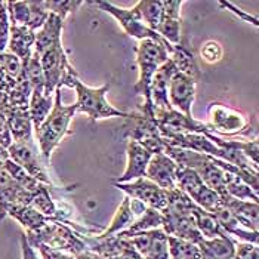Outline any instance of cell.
I'll return each instance as SVG.
<instances>
[{"mask_svg":"<svg viewBox=\"0 0 259 259\" xmlns=\"http://www.w3.org/2000/svg\"><path fill=\"white\" fill-rule=\"evenodd\" d=\"M76 114L74 105H64L61 102V89L58 88L54 94V107L48 117L34 131L36 140L39 144L40 157L43 163H49L54 150L60 145L62 138L70 132V123Z\"/></svg>","mask_w":259,"mask_h":259,"instance_id":"1","label":"cell"},{"mask_svg":"<svg viewBox=\"0 0 259 259\" xmlns=\"http://www.w3.org/2000/svg\"><path fill=\"white\" fill-rule=\"evenodd\" d=\"M24 236L31 247L43 244L51 249L73 255L74 258L81 252L88 250L84 241L81 239V234L60 221L49 220L37 231L25 233Z\"/></svg>","mask_w":259,"mask_h":259,"instance_id":"2","label":"cell"},{"mask_svg":"<svg viewBox=\"0 0 259 259\" xmlns=\"http://www.w3.org/2000/svg\"><path fill=\"white\" fill-rule=\"evenodd\" d=\"M121 129L124 138L141 144L153 156L164 153L166 142L160 135L159 123L154 117V110L141 105L140 111L127 113V117L124 119Z\"/></svg>","mask_w":259,"mask_h":259,"instance_id":"3","label":"cell"},{"mask_svg":"<svg viewBox=\"0 0 259 259\" xmlns=\"http://www.w3.org/2000/svg\"><path fill=\"white\" fill-rule=\"evenodd\" d=\"M169 60V54L164 45H160L153 40H142L137 46V64L140 77L135 83V92L144 97V107L154 108L151 101V81L159 70L160 65H163Z\"/></svg>","mask_w":259,"mask_h":259,"instance_id":"4","label":"cell"},{"mask_svg":"<svg viewBox=\"0 0 259 259\" xmlns=\"http://www.w3.org/2000/svg\"><path fill=\"white\" fill-rule=\"evenodd\" d=\"M40 65L45 77V95L48 97H54L58 88H73V83L79 80V74L70 64L62 41L40 55Z\"/></svg>","mask_w":259,"mask_h":259,"instance_id":"5","label":"cell"},{"mask_svg":"<svg viewBox=\"0 0 259 259\" xmlns=\"http://www.w3.org/2000/svg\"><path fill=\"white\" fill-rule=\"evenodd\" d=\"M73 88L76 89L77 94V101L74 104L76 113H84L92 123H95L97 120L110 117H127L126 111H120L107 101V94L111 88L110 83L101 88H89L83 84L80 80H76L73 83Z\"/></svg>","mask_w":259,"mask_h":259,"instance_id":"6","label":"cell"},{"mask_svg":"<svg viewBox=\"0 0 259 259\" xmlns=\"http://www.w3.org/2000/svg\"><path fill=\"white\" fill-rule=\"evenodd\" d=\"M209 119L207 123L212 129V134L217 137H227V140H236L237 137H250L252 123L243 113L233 110L224 104L212 102L209 105Z\"/></svg>","mask_w":259,"mask_h":259,"instance_id":"7","label":"cell"},{"mask_svg":"<svg viewBox=\"0 0 259 259\" xmlns=\"http://www.w3.org/2000/svg\"><path fill=\"white\" fill-rule=\"evenodd\" d=\"M91 5H95L98 6L100 9L105 11L107 14L113 15L116 20L119 21L120 25L123 27V30L126 31V34H129L131 37L140 40H153V41H157L160 45H164L166 49H167V54L170 55L172 51H174V45L167 43L163 37H160L159 34L153 30H150L142 21H141L140 14L137 11V8H132V9H124V8H119L116 5H113L111 2H89Z\"/></svg>","mask_w":259,"mask_h":259,"instance_id":"8","label":"cell"},{"mask_svg":"<svg viewBox=\"0 0 259 259\" xmlns=\"http://www.w3.org/2000/svg\"><path fill=\"white\" fill-rule=\"evenodd\" d=\"M175 181H177V188L184 191L200 209L209 213H213L220 206L224 204L220 196L210 188H207L197 175V172H194L193 169L178 166L177 174H175Z\"/></svg>","mask_w":259,"mask_h":259,"instance_id":"9","label":"cell"},{"mask_svg":"<svg viewBox=\"0 0 259 259\" xmlns=\"http://www.w3.org/2000/svg\"><path fill=\"white\" fill-rule=\"evenodd\" d=\"M113 185L117 190L123 191L129 199L138 200L144 206L154 209L160 213L167 206V191L157 187L154 182L148 181L147 178H140V180L124 182V184L113 182Z\"/></svg>","mask_w":259,"mask_h":259,"instance_id":"10","label":"cell"},{"mask_svg":"<svg viewBox=\"0 0 259 259\" xmlns=\"http://www.w3.org/2000/svg\"><path fill=\"white\" fill-rule=\"evenodd\" d=\"M154 117L159 123V131L161 132H172V134H212V129L207 123L196 120L193 116H185L180 111L169 108L161 110L154 108Z\"/></svg>","mask_w":259,"mask_h":259,"instance_id":"11","label":"cell"},{"mask_svg":"<svg viewBox=\"0 0 259 259\" xmlns=\"http://www.w3.org/2000/svg\"><path fill=\"white\" fill-rule=\"evenodd\" d=\"M8 154H9V159L14 163H17L21 169H24L30 177H33L34 180H37L45 185L55 187L52 184V180L49 178V174L46 170V164L43 163L41 157L37 154L36 148L28 147L25 144L12 142L8 147Z\"/></svg>","mask_w":259,"mask_h":259,"instance_id":"12","label":"cell"},{"mask_svg":"<svg viewBox=\"0 0 259 259\" xmlns=\"http://www.w3.org/2000/svg\"><path fill=\"white\" fill-rule=\"evenodd\" d=\"M196 80L177 71L170 77L167 86V100L170 107L185 116H193L191 107L196 100Z\"/></svg>","mask_w":259,"mask_h":259,"instance_id":"13","label":"cell"},{"mask_svg":"<svg viewBox=\"0 0 259 259\" xmlns=\"http://www.w3.org/2000/svg\"><path fill=\"white\" fill-rule=\"evenodd\" d=\"M129 241L142 259H170L167 250V236L161 228L138 233L132 236Z\"/></svg>","mask_w":259,"mask_h":259,"instance_id":"14","label":"cell"},{"mask_svg":"<svg viewBox=\"0 0 259 259\" xmlns=\"http://www.w3.org/2000/svg\"><path fill=\"white\" fill-rule=\"evenodd\" d=\"M177 169L178 164L170 157H167L164 153L154 154L147 166L145 178L154 182L157 187L166 191H172L177 188V181H175Z\"/></svg>","mask_w":259,"mask_h":259,"instance_id":"15","label":"cell"},{"mask_svg":"<svg viewBox=\"0 0 259 259\" xmlns=\"http://www.w3.org/2000/svg\"><path fill=\"white\" fill-rule=\"evenodd\" d=\"M184 2L182 0H169L163 2V14L160 20L159 27L156 33L160 37L166 40L167 43L177 46L182 40L181 34V8Z\"/></svg>","mask_w":259,"mask_h":259,"instance_id":"16","label":"cell"},{"mask_svg":"<svg viewBox=\"0 0 259 259\" xmlns=\"http://www.w3.org/2000/svg\"><path fill=\"white\" fill-rule=\"evenodd\" d=\"M126 156H127L126 169H124L123 175L113 182L124 184V182H132V181L140 180V178H145L147 166L153 157V154L150 151H147L138 142L129 141L127 148H126Z\"/></svg>","mask_w":259,"mask_h":259,"instance_id":"17","label":"cell"},{"mask_svg":"<svg viewBox=\"0 0 259 259\" xmlns=\"http://www.w3.org/2000/svg\"><path fill=\"white\" fill-rule=\"evenodd\" d=\"M6 120L12 142L25 144L36 148V142L33 141V123L28 114V108H9Z\"/></svg>","mask_w":259,"mask_h":259,"instance_id":"18","label":"cell"},{"mask_svg":"<svg viewBox=\"0 0 259 259\" xmlns=\"http://www.w3.org/2000/svg\"><path fill=\"white\" fill-rule=\"evenodd\" d=\"M6 217L17 220L27 233H33L41 228L51 218H46L39 210L28 204H5L0 207V221Z\"/></svg>","mask_w":259,"mask_h":259,"instance_id":"19","label":"cell"},{"mask_svg":"<svg viewBox=\"0 0 259 259\" xmlns=\"http://www.w3.org/2000/svg\"><path fill=\"white\" fill-rule=\"evenodd\" d=\"M34 41H36V31L24 25L11 24L8 48H9V52L14 54L22 64L28 61V58L33 55Z\"/></svg>","mask_w":259,"mask_h":259,"instance_id":"20","label":"cell"},{"mask_svg":"<svg viewBox=\"0 0 259 259\" xmlns=\"http://www.w3.org/2000/svg\"><path fill=\"white\" fill-rule=\"evenodd\" d=\"M222 203L236 217V220L239 221V224L244 230L258 233L259 207L256 201L227 197V199L222 200Z\"/></svg>","mask_w":259,"mask_h":259,"instance_id":"21","label":"cell"},{"mask_svg":"<svg viewBox=\"0 0 259 259\" xmlns=\"http://www.w3.org/2000/svg\"><path fill=\"white\" fill-rule=\"evenodd\" d=\"M175 73L177 68L170 60L160 65L159 70L156 71L151 81V101L154 108H161V110L172 108L167 100V86H169V80Z\"/></svg>","mask_w":259,"mask_h":259,"instance_id":"22","label":"cell"},{"mask_svg":"<svg viewBox=\"0 0 259 259\" xmlns=\"http://www.w3.org/2000/svg\"><path fill=\"white\" fill-rule=\"evenodd\" d=\"M169 60L174 62L177 71H180L182 74L190 76L191 79H194L196 81L200 80V68L196 55L188 43V37L182 36L180 45L174 46L172 54L169 55Z\"/></svg>","mask_w":259,"mask_h":259,"instance_id":"23","label":"cell"},{"mask_svg":"<svg viewBox=\"0 0 259 259\" xmlns=\"http://www.w3.org/2000/svg\"><path fill=\"white\" fill-rule=\"evenodd\" d=\"M64 20L55 14H49L46 22L36 31V41H34V52L41 55L52 46L61 43V34H62Z\"/></svg>","mask_w":259,"mask_h":259,"instance_id":"24","label":"cell"},{"mask_svg":"<svg viewBox=\"0 0 259 259\" xmlns=\"http://www.w3.org/2000/svg\"><path fill=\"white\" fill-rule=\"evenodd\" d=\"M236 241L230 236L203 239L199 243L201 258L203 259H234Z\"/></svg>","mask_w":259,"mask_h":259,"instance_id":"25","label":"cell"},{"mask_svg":"<svg viewBox=\"0 0 259 259\" xmlns=\"http://www.w3.org/2000/svg\"><path fill=\"white\" fill-rule=\"evenodd\" d=\"M54 107V97L45 95V91H33L28 104V114L33 123V131L39 129V126L48 117Z\"/></svg>","mask_w":259,"mask_h":259,"instance_id":"26","label":"cell"},{"mask_svg":"<svg viewBox=\"0 0 259 259\" xmlns=\"http://www.w3.org/2000/svg\"><path fill=\"white\" fill-rule=\"evenodd\" d=\"M163 225V215L154 210V209H150V207H145V210L141 213L137 220L134 221V224L119 233L117 236L121 239H131L132 236L142 233V231H148V230H156V228H161Z\"/></svg>","mask_w":259,"mask_h":259,"instance_id":"27","label":"cell"},{"mask_svg":"<svg viewBox=\"0 0 259 259\" xmlns=\"http://www.w3.org/2000/svg\"><path fill=\"white\" fill-rule=\"evenodd\" d=\"M191 215L194 218V222H196V227L199 230V233L203 236V239H215V237H224V236H228L224 233V230L221 228V225L218 224L217 218L200 209L197 204H194L193 210H191Z\"/></svg>","mask_w":259,"mask_h":259,"instance_id":"28","label":"cell"},{"mask_svg":"<svg viewBox=\"0 0 259 259\" xmlns=\"http://www.w3.org/2000/svg\"><path fill=\"white\" fill-rule=\"evenodd\" d=\"M135 220L137 218H135V215L132 212V207H131V199L126 196L123 199V201H121V204L119 206L116 215L113 217L111 224L102 233H98V234L104 236V237H107V236H116V234H119L121 231L127 230L134 224Z\"/></svg>","mask_w":259,"mask_h":259,"instance_id":"29","label":"cell"},{"mask_svg":"<svg viewBox=\"0 0 259 259\" xmlns=\"http://www.w3.org/2000/svg\"><path fill=\"white\" fill-rule=\"evenodd\" d=\"M138 14H140L141 21L153 31L157 30L161 14H163V2L157 0H141L135 5Z\"/></svg>","mask_w":259,"mask_h":259,"instance_id":"30","label":"cell"},{"mask_svg":"<svg viewBox=\"0 0 259 259\" xmlns=\"http://www.w3.org/2000/svg\"><path fill=\"white\" fill-rule=\"evenodd\" d=\"M167 250L170 259H203L199 244L167 236Z\"/></svg>","mask_w":259,"mask_h":259,"instance_id":"31","label":"cell"},{"mask_svg":"<svg viewBox=\"0 0 259 259\" xmlns=\"http://www.w3.org/2000/svg\"><path fill=\"white\" fill-rule=\"evenodd\" d=\"M3 167L9 172V175L17 181V184L21 185L25 191L34 194L40 187L43 185L41 182H39L37 180H34L33 177H30L24 169H21L20 166L17 163H14L11 159H8L6 161H3Z\"/></svg>","mask_w":259,"mask_h":259,"instance_id":"32","label":"cell"},{"mask_svg":"<svg viewBox=\"0 0 259 259\" xmlns=\"http://www.w3.org/2000/svg\"><path fill=\"white\" fill-rule=\"evenodd\" d=\"M227 194L237 200H249V201H256V203L259 200L258 193H255L247 184H244L234 175H231V178L227 184Z\"/></svg>","mask_w":259,"mask_h":259,"instance_id":"33","label":"cell"},{"mask_svg":"<svg viewBox=\"0 0 259 259\" xmlns=\"http://www.w3.org/2000/svg\"><path fill=\"white\" fill-rule=\"evenodd\" d=\"M0 68L9 79L17 80L22 71V62L14 54L3 52L0 54Z\"/></svg>","mask_w":259,"mask_h":259,"instance_id":"34","label":"cell"},{"mask_svg":"<svg viewBox=\"0 0 259 259\" xmlns=\"http://www.w3.org/2000/svg\"><path fill=\"white\" fill-rule=\"evenodd\" d=\"M83 5V2H77V0H70V2H67V0H62V2H45V6H46V9H48V12L49 14H55V15H58L60 18L62 20H65L67 18V15H70L71 12H74V11H77V8H80Z\"/></svg>","mask_w":259,"mask_h":259,"instance_id":"35","label":"cell"},{"mask_svg":"<svg viewBox=\"0 0 259 259\" xmlns=\"http://www.w3.org/2000/svg\"><path fill=\"white\" fill-rule=\"evenodd\" d=\"M9 28H11V22L6 11V2H3L0 9V54L6 52L8 41H9Z\"/></svg>","mask_w":259,"mask_h":259,"instance_id":"36","label":"cell"},{"mask_svg":"<svg viewBox=\"0 0 259 259\" xmlns=\"http://www.w3.org/2000/svg\"><path fill=\"white\" fill-rule=\"evenodd\" d=\"M201 57L206 62H217L222 58V46L215 40H209L201 46Z\"/></svg>","mask_w":259,"mask_h":259,"instance_id":"37","label":"cell"},{"mask_svg":"<svg viewBox=\"0 0 259 259\" xmlns=\"http://www.w3.org/2000/svg\"><path fill=\"white\" fill-rule=\"evenodd\" d=\"M234 259H259L258 244L246 243V241H236Z\"/></svg>","mask_w":259,"mask_h":259,"instance_id":"38","label":"cell"},{"mask_svg":"<svg viewBox=\"0 0 259 259\" xmlns=\"http://www.w3.org/2000/svg\"><path fill=\"white\" fill-rule=\"evenodd\" d=\"M33 249H37V252L40 253V259H76L73 255H68L65 252H60V250L51 249V247L43 246V244H37Z\"/></svg>","mask_w":259,"mask_h":259,"instance_id":"39","label":"cell"},{"mask_svg":"<svg viewBox=\"0 0 259 259\" xmlns=\"http://www.w3.org/2000/svg\"><path fill=\"white\" fill-rule=\"evenodd\" d=\"M222 8H225V9H228L230 12H233L236 17H239L240 20L246 21V22H249V24H253L255 27H258V18L256 17H253V15H250V14H247V12H244V11H241L239 9L237 6H234L233 3H230V2H221L220 3Z\"/></svg>","mask_w":259,"mask_h":259,"instance_id":"40","label":"cell"},{"mask_svg":"<svg viewBox=\"0 0 259 259\" xmlns=\"http://www.w3.org/2000/svg\"><path fill=\"white\" fill-rule=\"evenodd\" d=\"M14 84H15V80L9 79V77L3 73V70L0 68V91H3V92L8 94Z\"/></svg>","mask_w":259,"mask_h":259,"instance_id":"41","label":"cell"},{"mask_svg":"<svg viewBox=\"0 0 259 259\" xmlns=\"http://www.w3.org/2000/svg\"><path fill=\"white\" fill-rule=\"evenodd\" d=\"M9 111V98H8V94L0 91V114L6 116Z\"/></svg>","mask_w":259,"mask_h":259,"instance_id":"42","label":"cell"},{"mask_svg":"<svg viewBox=\"0 0 259 259\" xmlns=\"http://www.w3.org/2000/svg\"><path fill=\"white\" fill-rule=\"evenodd\" d=\"M76 259H102V258H101L100 255H97V253L91 252V250H84V252H81L80 255H77Z\"/></svg>","mask_w":259,"mask_h":259,"instance_id":"43","label":"cell"},{"mask_svg":"<svg viewBox=\"0 0 259 259\" xmlns=\"http://www.w3.org/2000/svg\"><path fill=\"white\" fill-rule=\"evenodd\" d=\"M8 159H9L8 150H6V148H3V147H0V164H2L3 161H6Z\"/></svg>","mask_w":259,"mask_h":259,"instance_id":"44","label":"cell"},{"mask_svg":"<svg viewBox=\"0 0 259 259\" xmlns=\"http://www.w3.org/2000/svg\"><path fill=\"white\" fill-rule=\"evenodd\" d=\"M2 5H3V2H0V9H2Z\"/></svg>","mask_w":259,"mask_h":259,"instance_id":"45","label":"cell"}]
</instances>
